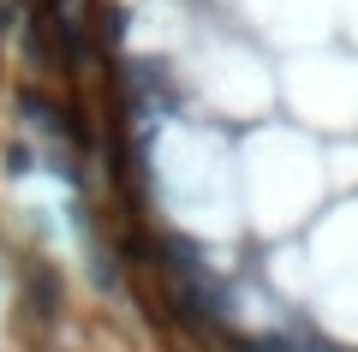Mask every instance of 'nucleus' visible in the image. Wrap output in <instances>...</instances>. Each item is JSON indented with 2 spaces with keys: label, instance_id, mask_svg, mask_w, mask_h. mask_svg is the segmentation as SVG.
<instances>
[{
  "label": "nucleus",
  "instance_id": "1",
  "mask_svg": "<svg viewBox=\"0 0 358 352\" xmlns=\"http://www.w3.org/2000/svg\"><path fill=\"white\" fill-rule=\"evenodd\" d=\"M322 191H329V167H322V150H310V138H299L287 126H263L245 143L239 209L251 215L257 233H293V227H305Z\"/></svg>",
  "mask_w": 358,
  "mask_h": 352
},
{
  "label": "nucleus",
  "instance_id": "2",
  "mask_svg": "<svg viewBox=\"0 0 358 352\" xmlns=\"http://www.w3.org/2000/svg\"><path fill=\"white\" fill-rule=\"evenodd\" d=\"M155 162H162V185L185 227L221 233V227H233V215H245L239 209V167L209 132H197V126L167 132Z\"/></svg>",
  "mask_w": 358,
  "mask_h": 352
},
{
  "label": "nucleus",
  "instance_id": "3",
  "mask_svg": "<svg viewBox=\"0 0 358 352\" xmlns=\"http://www.w3.org/2000/svg\"><path fill=\"white\" fill-rule=\"evenodd\" d=\"M287 101L299 108L305 126H329V132L358 126V60H341V54L293 60V72H287Z\"/></svg>",
  "mask_w": 358,
  "mask_h": 352
},
{
  "label": "nucleus",
  "instance_id": "4",
  "mask_svg": "<svg viewBox=\"0 0 358 352\" xmlns=\"http://www.w3.org/2000/svg\"><path fill=\"white\" fill-rule=\"evenodd\" d=\"M197 90L209 96V108L227 113V120H257V113L275 101V78L263 72L251 48L239 42H215V48L197 60Z\"/></svg>",
  "mask_w": 358,
  "mask_h": 352
}]
</instances>
